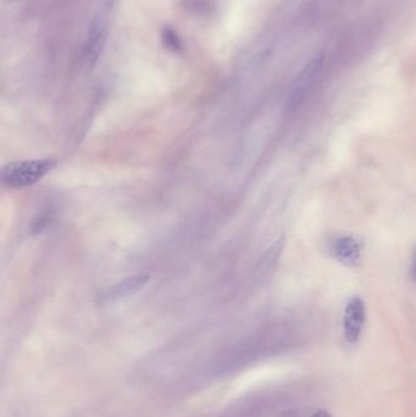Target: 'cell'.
Here are the masks:
<instances>
[{
    "label": "cell",
    "instance_id": "3",
    "mask_svg": "<svg viewBox=\"0 0 416 417\" xmlns=\"http://www.w3.org/2000/svg\"><path fill=\"white\" fill-rule=\"evenodd\" d=\"M322 64H324V58L322 55L319 54L314 56L313 59L304 66V69L300 71V74L293 83L292 91L288 100L289 108L296 109L305 100L307 94L311 91V88L319 77L320 72L322 70Z\"/></svg>",
    "mask_w": 416,
    "mask_h": 417
},
{
    "label": "cell",
    "instance_id": "8",
    "mask_svg": "<svg viewBox=\"0 0 416 417\" xmlns=\"http://www.w3.org/2000/svg\"><path fill=\"white\" fill-rule=\"evenodd\" d=\"M162 42L165 44V47H168L173 52H179L182 49V44H181L179 36L171 28L165 27V30L162 31Z\"/></svg>",
    "mask_w": 416,
    "mask_h": 417
},
{
    "label": "cell",
    "instance_id": "1",
    "mask_svg": "<svg viewBox=\"0 0 416 417\" xmlns=\"http://www.w3.org/2000/svg\"><path fill=\"white\" fill-rule=\"evenodd\" d=\"M53 159L28 160L6 165L1 168V179L4 185L10 188H26L37 183L55 168Z\"/></svg>",
    "mask_w": 416,
    "mask_h": 417
},
{
    "label": "cell",
    "instance_id": "6",
    "mask_svg": "<svg viewBox=\"0 0 416 417\" xmlns=\"http://www.w3.org/2000/svg\"><path fill=\"white\" fill-rule=\"evenodd\" d=\"M149 281H151V275H148V273L133 275V276L126 278L124 281L110 286L100 295V299L103 302H111V300H116V299L124 298V297H127V295H131L133 293L141 291L142 288L144 287Z\"/></svg>",
    "mask_w": 416,
    "mask_h": 417
},
{
    "label": "cell",
    "instance_id": "5",
    "mask_svg": "<svg viewBox=\"0 0 416 417\" xmlns=\"http://www.w3.org/2000/svg\"><path fill=\"white\" fill-rule=\"evenodd\" d=\"M330 251L336 260L349 267H357L362 262V244L353 236L336 237L330 243Z\"/></svg>",
    "mask_w": 416,
    "mask_h": 417
},
{
    "label": "cell",
    "instance_id": "10",
    "mask_svg": "<svg viewBox=\"0 0 416 417\" xmlns=\"http://www.w3.org/2000/svg\"><path fill=\"white\" fill-rule=\"evenodd\" d=\"M313 417H332L329 412H324V410H320V412L314 414Z\"/></svg>",
    "mask_w": 416,
    "mask_h": 417
},
{
    "label": "cell",
    "instance_id": "4",
    "mask_svg": "<svg viewBox=\"0 0 416 417\" xmlns=\"http://www.w3.org/2000/svg\"><path fill=\"white\" fill-rule=\"evenodd\" d=\"M366 319L365 304L359 297L351 298L347 304L343 315V333L348 343H357L362 335Z\"/></svg>",
    "mask_w": 416,
    "mask_h": 417
},
{
    "label": "cell",
    "instance_id": "9",
    "mask_svg": "<svg viewBox=\"0 0 416 417\" xmlns=\"http://www.w3.org/2000/svg\"><path fill=\"white\" fill-rule=\"evenodd\" d=\"M410 276L413 281H416V249L413 255V259H411Z\"/></svg>",
    "mask_w": 416,
    "mask_h": 417
},
{
    "label": "cell",
    "instance_id": "2",
    "mask_svg": "<svg viewBox=\"0 0 416 417\" xmlns=\"http://www.w3.org/2000/svg\"><path fill=\"white\" fill-rule=\"evenodd\" d=\"M110 8H111V0H100L99 9L89 28V33L82 54V64L86 69H92L103 53L104 45L107 42Z\"/></svg>",
    "mask_w": 416,
    "mask_h": 417
},
{
    "label": "cell",
    "instance_id": "7",
    "mask_svg": "<svg viewBox=\"0 0 416 417\" xmlns=\"http://www.w3.org/2000/svg\"><path fill=\"white\" fill-rule=\"evenodd\" d=\"M285 244H286L285 237H281V238L277 239L269 249L266 250V253L263 255L259 264L256 266L258 278H264L267 275H270V272L274 270L277 261L280 259L282 251L285 249Z\"/></svg>",
    "mask_w": 416,
    "mask_h": 417
}]
</instances>
